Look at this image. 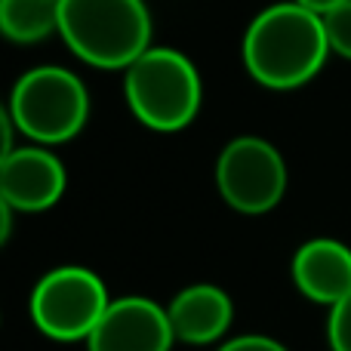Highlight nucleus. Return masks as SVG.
I'll return each instance as SVG.
<instances>
[{"instance_id": "obj_14", "label": "nucleus", "mask_w": 351, "mask_h": 351, "mask_svg": "<svg viewBox=\"0 0 351 351\" xmlns=\"http://www.w3.org/2000/svg\"><path fill=\"white\" fill-rule=\"evenodd\" d=\"M219 351H287L278 339L271 336H259V333H247V336H237V339L225 342Z\"/></svg>"}, {"instance_id": "obj_11", "label": "nucleus", "mask_w": 351, "mask_h": 351, "mask_svg": "<svg viewBox=\"0 0 351 351\" xmlns=\"http://www.w3.org/2000/svg\"><path fill=\"white\" fill-rule=\"evenodd\" d=\"M62 0H0V34L10 43L31 47L59 31Z\"/></svg>"}, {"instance_id": "obj_5", "label": "nucleus", "mask_w": 351, "mask_h": 351, "mask_svg": "<svg viewBox=\"0 0 351 351\" xmlns=\"http://www.w3.org/2000/svg\"><path fill=\"white\" fill-rule=\"evenodd\" d=\"M111 305L102 278L90 268L62 265L47 271L31 290V321L56 342L90 339L96 324Z\"/></svg>"}, {"instance_id": "obj_2", "label": "nucleus", "mask_w": 351, "mask_h": 351, "mask_svg": "<svg viewBox=\"0 0 351 351\" xmlns=\"http://www.w3.org/2000/svg\"><path fill=\"white\" fill-rule=\"evenodd\" d=\"M59 34L86 65L127 71L152 49V12L145 0H62Z\"/></svg>"}, {"instance_id": "obj_16", "label": "nucleus", "mask_w": 351, "mask_h": 351, "mask_svg": "<svg viewBox=\"0 0 351 351\" xmlns=\"http://www.w3.org/2000/svg\"><path fill=\"white\" fill-rule=\"evenodd\" d=\"M12 206L6 204V197L0 194V247H3L6 241H10V231H12Z\"/></svg>"}, {"instance_id": "obj_10", "label": "nucleus", "mask_w": 351, "mask_h": 351, "mask_svg": "<svg viewBox=\"0 0 351 351\" xmlns=\"http://www.w3.org/2000/svg\"><path fill=\"white\" fill-rule=\"evenodd\" d=\"M173 333L179 342L188 346H210L228 333L234 321V305L228 293L216 284H191L182 293H176L167 305Z\"/></svg>"}, {"instance_id": "obj_4", "label": "nucleus", "mask_w": 351, "mask_h": 351, "mask_svg": "<svg viewBox=\"0 0 351 351\" xmlns=\"http://www.w3.org/2000/svg\"><path fill=\"white\" fill-rule=\"evenodd\" d=\"M10 117L34 145L71 142L90 121V93L84 80L62 65L25 71L10 93Z\"/></svg>"}, {"instance_id": "obj_3", "label": "nucleus", "mask_w": 351, "mask_h": 351, "mask_svg": "<svg viewBox=\"0 0 351 351\" xmlns=\"http://www.w3.org/2000/svg\"><path fill=\"white\" fill-rule=\"evenodd\" d=\"M123 93L142 127L154 133H179L197 117L204 84L185 53L152 47L123 71Z\"/></svg>"}, {"instance_id": "obj_1", "label": "nucleus", "mask_w": 351, "mask_h": 351, "mask_svg": "<svg viewBox=\"0 0 351 351\" xmlns=\"http://www.w3.org/2000/svg\"><path fill=\"white\" fill-rule=\"evenodd\" d=\"M241 53L256 84L268 90H296L317 77L330 56L324 16L296 0L268 6L250 22Z\"/></svg>"}, {"instance_id": "obj_7", "label": "nucleus", "mask_w": 351, "mask_h": 351, "mask_svg": "<svg viewBox=\"0 0 351 351\" xmlns=\"http://www.w3.org/2000/svg\"><path fill=\"white\" fill-rule=\"evenodd\" d=\"M176 342L164 305L145 296L111 299L86 339V351H170Z\"/></svg>"}, {"instance_id": "obj_17", "label": "nucleus", "mask_w": 351, "mask_h": 351, "mask_svg": "<svg viewBox=\"0 0 351 351\" xmlns=\"http://www.w3.org/2000/svg\"><path fill=\"white\" fill-rule=\"evenodd\" d=\"M296 3L305 6V10H311V12H317V16H327V12H333L336 6L348 3V0H296Z\"/></svg>"}, {"instance_id": "obj_15", "label": "nucleus", "mask_w": 351, "mask_h": 351, "mask_svg": "<svg viewBox=\"0 0 351 351\" xmlns=\"http://www.w3.org/2000/svg\"><path fill=\"white\" fill-rule=\"evenodd\" d=\"M12 133H16V123H12L10 117V108H6L3 102H0V167H3V160L12 154Z\"/></svg>"}, {"instance_id": "obj_13", "label": "nucleus", "mask_w": 351, "mask_h": 351, "mask_svg": "<svg viewBox=\"0 0 351 351\" xmlns=\"http://www.w3.org/2000/svg\"><path fill=\"white\" fill-rule=\"evenodd\" d=\"M327 339L333 351H351V293L330 308Z\"/></svg>"}, {"instance_id": "obj_6", "label": "nucleus", "mask_w": 351, "mask_h": 351, "mask_svg": "<svg viewBox=\"0 0 351 351\" xmlns=\"http://www.w3.org/2000/svg\"><path fill=\"white\" fill-rule=\"evenodd\" d=\"M216 188L231 210L262 216L284 197L287 164L268 139L237 136L216 160Z\"/></svg>"}, {"instance_id": "obj_8", "label": "nucleus", "mask_w": 351, "mask_h": 351, "mask_svg": "<svg viewBox=\"0 0 351 351\" xmlns=\"http://www.w3.org/2000/svg\"><path fill=\"white\" fill-rule=\"evenodd\" d=\"M68 173L62 160L43 145L12 148L0 167V194L16 213H43L65 194Z\"/></svg>"}, {"instance_id": "obj_12", "label": "nucleus", "mask_w": 351, "mask_h": 351, "mask_svg": "<svg viewBox=\"0 0 351 351\" xmlns=\"http://www.w3.org/2000/svg\"><path fill=\"white\" fill-rule=\"evenodd\" d=\"M324 28H327L330 53H339L342 59H351V0L324 16Z\"/></svg>"}, {"instance_id": "obj_9", "label": "nucleus", "mask_w": 351, "mask_h": 351, "mask_svg": "<svg viewBox=\"0 0 351 351\" xmlns=\"http://www.w3.org/2000/svg\"><path fill=\"white\" fill-rule=\"evenodd\" d=\"M293 284L305 299L333 308L351 293V250L333 237H315L293 256Z\"/></svg>"}]
</instances>
